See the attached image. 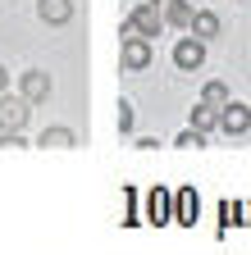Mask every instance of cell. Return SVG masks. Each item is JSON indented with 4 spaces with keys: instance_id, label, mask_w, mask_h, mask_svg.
<instances>
[{
    "instance_id": "1",
    "label": "cell",
    "mask_w": 251,
    "mask_h": 255,
    "mask_svg": "<svg viewBox=\"0 0 251 255\" xmlns=\"http://www.w3.org/2000/svg\"><path fill=\"white\" fill-rule=\"evenodd\" d=\"M155 41H146V37H137V32H128V37H123V46H119V64H123V69H128V73H142L146 69V64H151V50Z\"/></svg>"
},
{
    "instance_id": "12",
    "label": "cell",
    "mask_w": 251,
    "mask_h": 255,
    "mask_svg": "<svg viewBox=\"0 0 251 255\" xmlns=\"http://www.w3.org/2000/svg\"><path fill=\"white\" fill-rule=\"evenodd\" d=\"M215 123H219V110H210V105H197L192 110V128H197V132H210Z\"/></svg>"
},
{
    "instance_id": "11",
    "label": "cell",
    "mask_w": 251,
    "mask_h": 255,
    "mask_svg": "<svg viewBox=\"0 0 251 255\" xmlns=\"http://www.w3.org/2000/svg\"><path fill=\"white\" fill-rule=\"evenodd\" d=\"M178 219H183V223H192V219H197V191H192V187H183V191H178Z\"/></svg>"
},
{
    "instance_id": "9",
    "label": "cell",
    "mask_w": 251,
    "mask_h": 255,
    "mask_svg": "<svg viewBox=\"0 0 251 255\" xmlns=\"http://www.w3.org/2000/svg\"><path fill=\"white\" fill-rule=\"evenodd\" d=\"M151 5L160 9V14H165V23H174V27H187V23H192V9H187L183 0H151Z\"/></svg>"
},
{
    "instance_id": "6",
    "label": "cell",
    "mask_w": 251,
    "mask_h": 255,
    "mask_svg": "<svg viewBox=\"0 0 251 255\" xmlns=\"http://www.w3.org/2000/svg\"><path fill=\"white\" fill-rule=\"evenodd\" d=\"M219 123H224V132H233V137H242L247 128H251V110L242 105V101H229L224 110H219Z\"/></svg>"
},
{
    "instance_id": "15",
    "label": "cell",
    "mask_w": 251,
    "mask_h": 255,
    "mask_svg": "<svg viewBox=\"0 0 251 255\" xmlns=\"http://www.w3.org/2000/svg\"><path fill=\"white\" fill-rule=\"evenodd\" d=\"M114 114H119V132H133V105H128V101H119Z\"/></svg>"
},
{
    "instance_id": "14",
    "label": "cell",
    "mask_w": 251,
    "mask_h": 255,
    "mask_svg": "<svg viewBox=\"0 0 251 255\" xmlns=\"http://www.w3.org/2000/svg\"><path fill=\"white\" fill-rule=\"evenodd\" d=\"M146 214H151V219H165V191H160V187L151 191V201H146Z\"/></svg>"
},
{
    "instance_id": "8",
    "label": "cell",
    "mask_w": 251,
    "mask_h": 255,
    "mask_svg": "<svg viewBox=\"0 0 251 255\" xmlns=\"http://www.w3.org/2000/svg\"><path fill=\"white\" fill-rule=\"evenodd\" d=\"M37 14H41V23H69L73 0H37Z\"/></svg>"
},
{
    "instance_id": "13",
    "label": "cell",
    "mask_w": 251,
    "mask_h": 255,
    "mask_svg": "<svg viewBox=\"0 0 251 255\" xmlns=\"http://www.w3.org/2000/svg\"><path fill=\"white\" fill-rule=\"evenodd\" d=\"M41 146H73V132H69V128H46Z\"/></svg>"
},
{
    "instance_id": "16",
    "label": "cell",
    "mask_w": 251,
    "mask_h": 255,
    "mask_svg": "<svg viewBox=\"0 0 251 255\" xmlns=\"http://www.w3.org/2000/svg\"><path fill=\"white\" fill-rule=\"evenodd\" d=\"M178 146H206V132H197V128H187V132H178Z\"/></svg>"
},
{
    "instance_id": "17",
    "label": "cell",
    "mask_w": 251,
    "mask_h": 255,
    "mask_svg": "<svg viewBox=\"0 0 251 255\" xmlns=\"http://www.w3.org/2000/svg\"><path fill=\"white\" fill-rule=\"evenodd\" d=\"M5 87H9V73H5V69H0V96H5Z\"/></svg>"
},
{
    "instance_id": "7",
    "label": "cell",
    "mask_w": 251,
    "mask_h": 255,
    "mask_svg": "<svg viewBox=\"0 0 251 255\" xmlns=\"http://www.w3.org/2000/svg\"><path fill=\"white\" fill-rule=\"evenodd\" d=\"M192 37H201V41H210V37H219V14H210V9H192Z\"/></svg>"
},
{
    "instance_id": "3",
    "label": "cell",
    "mask_w": 251,
    "mask_h": 255,
    "mask_svg": "<svg viewBox=\"0 0 251 255\" xmlns=\"http://www.w3.org/2000/svg\"><path fill=\"white\" fill-rule=\"evenodd\" d=\"M27 123V101L23 96H0V132H23Z\"/></svg>"
},
{
    "instance_id": "4",
    "label": "cell",
    "mask_w": 251,
    "mask_h": 255,
    "mask_svg": "<svg viewBox=\"0 0 251 255\" xmlns=\"http://www.w3.org/2000/svg\"><path fill=\"white\" fill-rule=\"evenodd\" d=\"M201 59H206V41L187 32V37L174 46V64H178V69H201Z\"/></svg>"
},
{
    "instance_id": "5",
    "label": "cell",
    "mask_w": 251,
    "mask_h": 255,
    "mask_svg": "<svg viewBox=\"0 0 251 255\" xmlns=\"http://www.w3.org/2000/svg\"><path fill=\"white\" fill-rule=\"evenodd\" d=\"M18 96H23L27 105L46 101V96H50V78H46V73H37V69H27V73L18 78Z\"/></svg>"
},
{
    "instance_id": "2",
    "label": "cell",
    "mask_w": 251,
    "mask_h": 255,
    "mask_svg": "<svg viewBox=\"0 0 251 255\" xmlns=\"http://www.w3.org/2000/svg\"><path fill=\"white\" fill-rule=\"evenodd\" d=\"M160 27H165V14L155 9V5H142V9L128 14V23H123V37H128V32H137V37L155 41V37H160Z\"/></svg>"
},
{
    "instance_id": "10",
    "label": "cell",
    "mask_w": 251,
    "mask_h": 255,
    "mask_svg": "<svg viewBox=\"0 0 251 255\" xmlns=\"http://www.w3.org/2000/svg\"><path fill=\"white\" fill-rule=\"evenodd\" d=\"M201 105H210V110H224V105H229V87H224V82H206V91H201Z\"/></svg>"
}]
</instances>
